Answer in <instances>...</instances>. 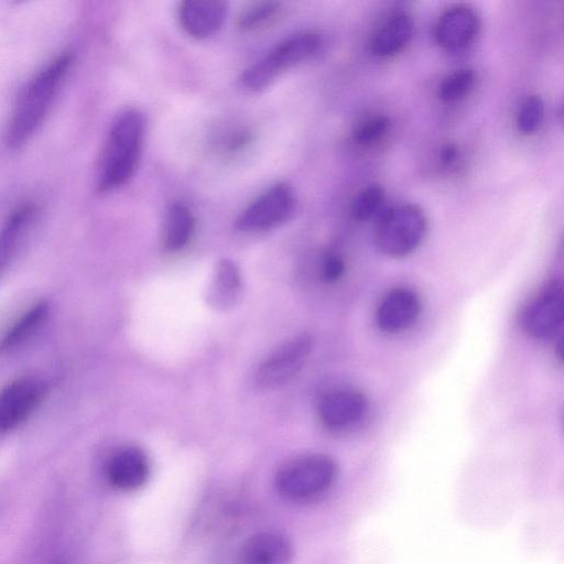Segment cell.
Segmentation results:
<instances>
[{"mask_svg":"<svg viewBox=\"0 0 564 564\" xmlns=\"http://www.w3.org/2000/svg\"><path fill=\"white\" fill-rule=\"evenodd\" d=\"M72 64L73 55L63 52L51 58L29 80L12 109L4 130V143L8 148H20L40 128Z\"/></svg>","mask_w":564,"mask_h":564,"instance_id":"obj_1","label":"cell"},{"mask_svg":"<svg viewBox=\"0 0 564 564\" xmlns=\"http://www.w3.org/2000/svg\"><path fill=\"white\" fill-rule=\"evenodd\" d=\"M145 122L133 108L124 109L111 123L97 172V189L111 192L134 175L143 145Z\"/></svg>","mask_w":564,"mask_h":564,"instance_id":"obj_2","label":"cell"},{"mask_svg":"<svg viewBox=\"0 0 564 564\" xmlns=\"http://www.w3.org/2000/svg\"><path fill=\"white\" fill-rule=\"evenodd\" d=\"M337 478V463L326 454L312 453L283 463L274 475V486L288 500L308 501L327 494Z\"/></svg>","mask_w":564,"mask_h":564,"instance_id":"obj_3","label":"cell"},{"mask_svg":"<svg viewBox=\"0 0 564 564\" xmlns=\"http://www.w3.org/2000/svg\"><path fill=\"white\" fill-rule=\"evenodd\" d=\"M319 45L321 39L313 32H302L285 39L245 69L239 78L240 87L250 93L265 88L283 72L313 56Z\"/></svg>","mask_w":564,"mask_h":564,"instance_id":"obj_4","label":"cell"},{"mask_svg":"<svg viewBox=\"0 0 564 564\" xmlns=\"http://www.w3.org/2000/svg\"><path fill=\"white\" fill-rule=\"evenodd\" d=\"M427 230L424 212L412 204H402L384 212L375 230V243L386 256L400 258L412 253Z\"/></svg>","mask_w":564,"mask_h":564,"instance_id":"obj_5","label":"cell"},{"mask_svg":"<svg viewBox=\"0 0 564 564\" xmlns=\"http://www.w3.org/2000/svg\"><path fill=\"white\" fill-rule=\"evenodd\" d=\"M295 207L292 188L284 183L275 184L249 204L236 220L242 232H258L274 228L290 218Z\"/></svg>","mask_w":564,"mask_h":564,"instance_id":"obj_6","label":"cell"},{"mask_svg":"<svg viewBox=\"0 0 564 564\" xmlns=\"http://www.w3.org/2000/svg\"><path fill=\"white\" fill-rule=\"evenodd\" d=\"M47 383L39 377H22L0 391V437L21 425L41 405Z\"/></svg>","mask_w":564,"mask_h":564,"instance_id":"obj_7","label":"cell"},{"mask_svg":"<svg viewBox=\"0 0 564 564\" xmlns=\"http://www.w3.org/2000/svg\"><path fill=\"white\" fill-rule=\"evenodd\" d=\"M313 340L307 334L296 335L275 348L259 366L256 381L262 389H275L290 381L304 366Z\"/></svg>","mask_w":564,"mask_h":564,"instance_id":"obj_8","label":"cell"},{"mask_svg":"<svg viewBox=\"0 0 564 564\" xmlns=\"http://www.w3.org/2000/svg\"><path fill=\"white\" fill-rule=\"evenodd\" d=\"M563 286L553 281L544 286L523 308L520 323L522 329L536 339L555 336L563 324Z\"/></svg>","mask_w":564,"mask_h":564,"instance_id":"obj_9","label":"cell"},{"mask_svg":"<svg viewBox=\"0 0 564 564\" xmlns=\"http://www.w3.org/2000/svg\"><path fill=\"white\" fill-rule=\"evenodd\" d=\"M422 302L409 288H395L386 293L376 310V324L387 334H398L410 328L419 318Z\"/></svg>","mask_w":564,"mask_h":564,"instance_id":"obj_10","label":"cell"},{"mask_svg":"<svg viewBox=\"0 0 564 564\" xmlns=\"http://www.w3.org/2000/svg\"><path fill=\"white\" fill-rule=\"evenodd\" d=\"M368 400L359 390L341 388L326 393L318 404V416L328 429L343 430L358 423L367 413Z\"/></svg>","mask_w":564,"mask_h":564,"instance_id":"obj_11","label":"cell"},{"mask_svg":"<svg viewBox=\"0 0 564 564\" xmlns=\"http://www.w3.org/2000/svg\"><path fill=\"white\" fill-rule=\"evenodd\" d=\"M480 29L477 11L467 4H456L445 10L435 28L437 44L447 51H460L468 46Z\"/></svg>","mask_w":564,"mask_h":564,"instance_id":"obj_12","label":"cell"},{"mask_svg":"<svg viewBox=\"0 0 564 564\" xmlns=\"http://www.w3.org/2000/svg\"><path fill=\"white\" fill-rule=\"evenodd\" d=\"M36 219L30 204L19 206L0 229V282L24 248Z\"/></svg>","mask_w":564,"mask_h":564,"instance_id":"obj_13","label":"cell"},{"mask_svg":"<svg viewBox=\"0 0 564 564\" xmlns=\"http://www.w3.org/2000/svg\"><path fill=\"white\" fill-rule=\"evenodd\" d=\"M149 462L138 447H126L113 453L106 462L108 482L118 490L131 491L142 487L149 477Z\"/></svg>","mask_w":564,"mask_h":564,"instance_id":"obj_14","label":"cell"},{"mask_svg":"<svg viewBox=\"0 0 564 564\" xmlns=\"http://www.w3.org/2000/svg\"><path fill=\"white\" fill-rule=\"evenodd\" d=\"M226 12L227 4L220 0H186L180 4L178 20L187 34L204 39L221 28Z\"/></svg>","mask_w":564,"mask_h":564,"instance_id":"obj_15","label":"cell"},{"mask_svg":"<svg viewBox=\"0 0 564 564\" xmlns=\"http://www.w3.org/2000/svg\"><path fill=\"white\" fill-rule=\"evenodd\" d=\"M293 549L280 532L263 531L249 536L239 551L238 564H291Z\"/></svg>","mask_w":564,"mask_h":564,"instance_id":"obj_16","label":"cell"},{"mask_svg":"<svg viewBox=\"0 0 564 564\" xmlns=\"http://www.w3.org/2000/svg\"><path fill=\"white\" fill-rule=\"evenodd\" d=\"M241 294L242 278L238 265L229 259H221L206 290L207 304L220 312L228 311L239 302Z\"/></svg>","mask_w":564,"mask_h":564,"instance_id":"obj_17","label":"cell"},{"mask_svg":"<svg viewBox=\"0 0 564 564\" xmlns=\"http://www.w3.org/2000/svg\"><path fill=\"white\" fill-rule=\"evenodd\" d=\"M413 30L414 23L408 13H394L381 25L372 37V54L378 57L395 55L411 41Z\"/></svg>","mask_w":564,"mask_h":564,"instance_id":"obj_18","label":"cell"},{"mask_svg":"<svg viewBox=\"0 0 564 564\" xmlns=\"http://www.w3.org/2000/svg\"><path fill=\"white\" fill-rule=\"evenodd\" d=\"M50 314V304L41 301L25 311L0 337V354L10 352L28 341Z\"/></svg>","mask_w":564,"mask_h":564,"instance_id":"obj_19","label":"cell"},{"mask_svg":"<svg viewBox=\"0 0 564 564\" xmlns=\"http://www.w3.org/2000/svg\"><path fill=\"white\" fill-rule=\"evenodd\" d=\"M195 228L192 212L182 203H174L167 209L164 223L163 243L169 251L183 249L191 240Z\"/></svg>","mask_w":564,"mask_h":564,"instance_id":"obj_20","label":"cell"},{"mask_svg":"<svg viewBox=\"0 0 564 564\" xmlns=\"http://www.w3.org/2000/svg\"><path fill=\"white\" fill-rule=\"evenodd\" d=\"M281 3L275 1H257L246 6L237 17L241 31L252 32L270 25L281 12Z\"/></svg>","mask_w":564,"mask_h":564,"instance_id":"obj_21","label":"cell"},{"mask_svg":"<svg viewBox=\"0 0 564 564\" xmlns=\"http://www.w3.org/2000/svg\"><path fill=\"white\" fill-rule=\"evenodd\" d=\"M475 79L474 69L468 67L456 69L438 85V99L444 102H455L464 98L471 90Z\"/></svg>","mask_w":564,"mask_h":564,"instance_id":"obj_22","label":"cell"},{"mask_svg":"<svg viewBox=\"0 0 564 564\" xmlns=\"http://www.w3.org/2000/svg\"><path fill=\"white\" fill-rule=\"evenodd\" d=\"M384 197V189L378 184H371L361 189L351 204L354 218L360 221L372 218L380 210Z\"/></svg>","mask_w":564,"mask_h":564,"instance_id":"obj_23","label":"cell"},{"mask_svg":"<svg viewBox=\"0 0 564 564\" xmlns=\"http://www.w3.org/2000/svg\"><path fill=\"white\" fill-rule=\"evenodd\" d=\"M544 102L538 95L528 96L517 115V128L523 134L535 132L543 122Z\"/></svg>","mask_w":564,"mask_h":564,"instance_id":"obj_24","label":"cell"},{"mask_svg":"<svg viewBox=\"0 0 564 564\" xmlns=\"http://www.w3.org/2000/svg\"><path fill=\"white\" fill-rule=\"evenodd\" d=\"M390 124V119L387 116H375L358 126L354 139L360 145L372 144L389 131Z\"/></svg>","mask_w":564,"mask_h":564,"instance_id":"obj_25","label":"cell"},{"mask_svg":"<svg viewBox=\"0 0 564 564\" xmlns=\"http://www.w3.org/2000/svg\"><path fill=\"white\" fill-rule=\"evenodd\" d=\"M346 265L343 258L336 253L325 256L321 267V276L325 282L338 281L345 273Z\"/></svg>","mask_w":564,"mask_h":564,"instance_id":"obj_26","label":"cell"},{"mask_svg":"<svg viewBox=\"0 0 564 564\" xmlns=\"http://www.w3.org/2000/svg\"><path fill=\"white\" fill-rule=\"evenodd\" d=\"M458 155V149L454 144H446L442 148L441 151V161L444 165H451L453 164Z\"/></svg>","mask_w":564,"mask_h":564,"instance_id":"obj_27","label":"cell"}]
</instances>
